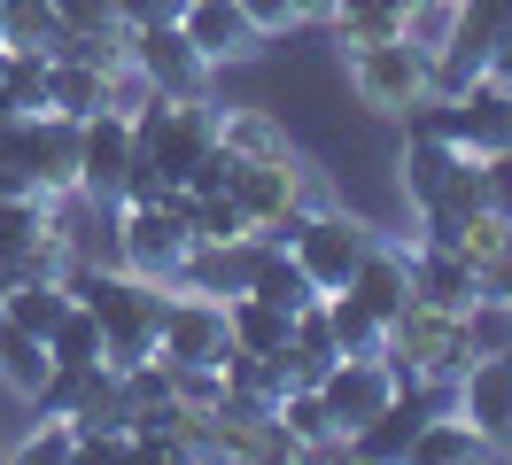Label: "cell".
<instances>
[{
  "instance_id": "21",
  "label": "cell",
  "mask_w": 512,
  "mask_h": 465,
  "mask_svg": "<svg viewBox=\"0 0 512 465\" xmlns=\"http://www.w3.org/2000/svg\"><path fill=\"white\" fill-rule=\"evenodd\" d=\"M225 341L241 357H280L288 349V310L264 295H225Z\"/></svg>"
},
{
  "instance_id": "33",
  "label": "cell",
  "mask_w": 512,
  "mask_h": 465,
  "mask_svg": "<svg viewBox=\"0 0 512 465\" xmlns=\"http://www.w3.org/2000/svg\"><path fill=\"white\" fill-rule=\"evenodd\" d=\"M225 186H233V155L210 148V155H202V163L187 171V186H179V194H225Z\"/></svg>"
},
{
  "instance_id": "26",
  "label": "cell",
  "mask_w": 512,
  "mask_h": 465,
  "mask_svg": "<svg viewBox=\"0 0 512 465\" xmlns=\"http://www.w3.org/2000/svg\"><path fill=\"white\" fill-rule=\"evenodd\" d=\"M241 295H264V303H280L288 318H295L303 303H319V287L303 279V264H295L288 248H272V241H264V256H256V272H249V287H241Z\"/></svg>"
},
{
  "instance_id": "5",
  "label": "cell",
  "mask_w": 512,
  "mask_h": 465,
  "mask_svg": "<svg viewBox=\"0 0 512 465\" xmlns=\"http://www.w3.org/2000/svg\"><path fill=\"white\" fill-rule=\"evenodd\" d=\"M194 248V202L187 194H163V202H117V264L140 279L171 287L179 264Z\"/></svg>"
},
{
  "instance_id": "7",
  "label": "cell",
  "mask_w": 512,
  "mask_h": 465,
  "mask_svg": "<svg viewBox=\"0 0 512 465\" xmlns=\"http://www.w3.org/2000/svg\"><path fill=\"white\" fill-rule=\"evenodd\" d=\"M373 241H381L373 217L342 210V202H319V210L303 217V233L288 241V256L303 264V279H311L319 295H334V287H350V272L373 256Z\"/></svg>"
},
{
  "instance_id": "6",
  "label": "cell",
  "mask_w": 512,
  "mask_h": 465,
  "mask_svg": "<svg viewBox=\"0 0 512 465\" xmlns=\"http://www.w3.org/2000/svg\"><path fill=\"white\" fill-rule=\"evenodd\" d=\"M342 70H350V101H357V109H373V117H404V109H419V101L435 93V55L412 47V39L350 47Z\"/></svg>"
},
{
  "instance_id": "32",
  "label": "cell",
  "mask_w": 512,
  "mask_h": 465,
  "mask_svg": "<svg viewBox=\"0 0 512 465\" xmlns=\"http://www.w3.org/2000/svg\"><path fill=\"white\" fill-rule=\"evenodd\" d=\"M47 8H55V31H70V39H94V31H125L109 0H47Z\"/></svg>"
},
{
  "instance_id": "11",
  "label": "cell",
  "mask_w": 512,
  "mask_h": 465,
  "mask_svg": "<svg viewBox=\"0 0 512 465\" xmlns=\"http://www.w3.org/2000/svg\"><path fill=\"white\" fill-rule=\"evenodd\" d=\"M125 55H132V78L148 93H210V62L194 55V39L179 24H140V31H125Z\"/></svg>"
},
{
  "instance_id": "29",
  "label": "cell",
  "mask_w": 512,
  "mask_h": 465,
  "mask_svg": "<svg viewBox=\"0 0 512 465\" xmlns=\"http://www.w3.org/2000/svg\"><path fill=\"white\" fill-rule=\"evenodd\" d=\"M8 458H24V465L55 458V465H70V458H78V419H63V411H32V427H24V442H8Z\"/></svg>"
},
{
  "instance_id": "39",
  "label": "cell",
  "mask_w": 512,
  "mask_h": 465,
  "mask_svg": "<svg viewBox=\"0 0 512 465\" xmlns=\"http://www.w3.org/2000/svg\"><path fill=\"white\" fill-rule=\"evenodd\" d=\"M505 303H512V295H505Z\"/></svg>"
},
{
  "instance_id": "16",
  "label": "cell",
  "mask_w": 512,
  "mask_h": 465,
  "mask_svg": "<svg viewBox=\"0 0 512 465\" xmlns=\"http://www.w3.org/2000/svg\"><path fill=\"white\" fill-rule=\"evenodd\" d=\"M218 148L233 163H272V155H295V132L264 101H218Z\"/></svg>"
},
{
  "instance_id": "31",
  "label": "cell",
  "mask_w": 512,
  "mask_h": 465,
  "mask_svg": "<svg viewBox=\"0 0 512 465\" xmlns=\"http://www.w3.org/2000/svg\"><path fill=\"white\" fill-rule=\"evenodd\" d=\"M171 403L218 411V403H225V365H171Z\"/></svg>"
},
{
  "instance_id": "34",
  "label": "cell",
  "mask_w": 512,
  "mask_h": 465,
  "mask_svg": "<svg viewBox=\"0 0 512 465\" xmlns=\"http://www.w3.org/2000/svg\"><path fill=\"white\" fill-rule=\"evenodd\" d=\"M109 8H117V24H125V31H140V24H179L187 0H109Z\"/></svg>"
},
{
  "instance_id": "1",
  "label": "cell",
  "mask_w": 512,
  "mask_h": 465,
  "mask_svg": "<svg viewBox=\"0 0 512 465\" xmlns=\"http://www.w3.org/2000/svg\"><path fill=\"white\" fill-rule=\"evenodd\" d=\"M218 148V101L210 93H140L132 101V163H148L163 186H187V171Z\"/></svg>"
},
{
  "instance_id": "36",
  "label": "cell",
  "mask_w": 512,
  "mask_h": 465,
  "mask_svg": "<svg viewBox=\"0 0 512 465\" xmlns=\"http://www.w3.org/2000/svg\"><path fill=\"white\" fill-rule=\"evenodd\" d=\"M0 47H8V24H0Z\"/></svg>"
},
{
  "instance_id": "3",
  "label": "cell",
  "mask_w": 512,
  "mask_h": 465,
  "mask_svg": "<svg viewBox=\"0 0 512 465\" xmlns=\"http://www.w3.org/2000/svg\"><path fill=\"white\" fill-rule=\"evenodd\" d=\"M319 396H326V411L342 419V434H350V450H357V442H373L388 419H404L412 380L396 372L388 349H365V357H334V365H326Z\"/></svg>"
},
{
  "instance_id": "18",
  "label": "cell",
  "mask_w": 512,
  "mask_h": 465,
  "mask_svg": "<svg viewBox=\"0 0 512 465\" xmlns=\"http://www.w3.org/2000/svg\"><path fill=\"white\" fill-rule=\"evenodd\" d=\"M256 256H264V241H256V233H241V241H194L171 287H202V295H241V287H249V272H256Z\"/></svg>"
},
{
  "instance_id": "14",
  "label": "cell",
  "mask_w": 512,
  "mask_h": 465,
  "mask_svg": "<svg viewBox=\"0 0 512 465\" xmlns=\"http://www.w3.org/2000/svg\"><path fill=\"white\" fill-rule=\"evenodd\" d=\"M179 31L194 39V55L210 62V70H233V62L264 55V39H256V24L241 16V0H187V8H179Z\"/></svg>"
},
{
  "instance_id": "9",
  "label": "cell",
  "mask_w": 512,
  "mask_h": 465,
  "mask_svg": "<svg viewBox=\"0 0 512 465\" xmlns=\"http://www.w3.org/2000/svg\"><path fill=\"white\" fill-rule=\"evenodd\" d=\"M450 411L489 442V458L512 450V349H474V365L450 380Z\"/></svg>"
},
{
  "instance_id": "17",
  "label": "cell",
  "mask_w": 512,
  "mask_h": 465,
  "mask_svg": "<svg viewBox=\"0 0 512 465\" xmlns=\"http://www.w3.org/2000/svg\"><path fill=\"white\" fill-rule=\"evenodd\" d=\"M272 427L295 442V458H334V450H350V434H342V419L326 411V396L311 388V380H295V388H280V403H272Z\"/></svg>"
},
{
  "instance_id": "13",
  "label": "cell",
  "mask_w": 512,
  "mask_h": 465,
  "mask_svg": "<svg viewBox=\"0 0 512 465\" xmlns=\"http://www.w3.org/2000/svg\"><path fill=\"white\" fill-rule=\"evenodd\" d=\"M16 148H24V171L39 179V194H78V117L63 109L16 117Z\"/></svg>"
},
{
  "instance_id": "20",
  "label": "cell",
  "mask_w": 512,
  "mask_h": 465,
  "mask_svg": "<svg viewBox=\"0 0 512 465\" xmlns=\"http://www.w3.org/2000/svg\"><path fill=\"white\" fill-rule=\"evenodd\" d=\"M404 458H412V465H474V458H489V442H481L458 411H427V419H412Z\"/></svg>"
},
{
  "instance_id": "15",
  "label": "cell",
  "mask_w": 512,
  "mask_h": 465,
  "mask_svg": "<svg viewBox=\"0 0 512 465\" xmlns=\"http://www.w3.org/2000/svg\"><path fill=\"white\" fill-rule=\"evenodd\" d=\"M404 264H412V303H427V310H474L481 303V279L458 248L404 233Z\"/></svg>"
},
{
  "instance_id": "22",
  "label": "cell",
  "mask_w": 512,
  "mask_h": 465,
  "mask_svg": "<svg viewBox=\"0 0 512 465\" xmlns=\"http://www.w3.org/2000/svg\"><path fill=\"white\" fill-rule=\"evenodd\" d=\"M47 70H55L47 47H8V62H0V117H39L47 109Z\"/></svg>"
},
{
  "instance_id": "37",
  "label": "cell",
  "mask_w": 512,
  "mask_h": 465,
  "mask_svg": "<svg viewBox=\"0 0 512 465\" xmlns=\"http://www.w3.org/2000/svg\"><path fill=\"white\" fill-rule=\"evenodd\" d=\"M0 458H8V442H0Z\"/></svg>"
},
{
  "instance_id": "30",
  "label": "cell",
  "mask_w": 512,
  "mask_h": 465,
  "mask_svg": "<svg viewBox=\"0 0 512 465\" xmlns=\"http://www.w3.org/2000/svg\"><path fill=\"white\" fill-rule=\"evenodd\" d=\"M187 202H194V241H241L249 233V217H241L233 194H187Z\"/></svg>"
},
{
  "instance_id": "35",
  "label": "cell",
  "mask_w": 512,
  "mask_h": 465,
  "mask_svg": "<svg viewBox=\"0 0 512 465\" xmlns=\"http://www.w3.org/2000/svg\"><path fill=\"white\" fill-rule=\"evenodd\" d=\"M388 8H404V16H412V8H419V0H388Z\"/></svg>"
},
{
  "instance_id": "25",
  "label": "cell",
  "mask_w": 512,
  "mask_h": 465,
  "mask_svg": "<svg viewBox=\"0 0 512 465\" xmlns=\"http://www.w3.org/2000/svg\"><path fill=\"white\" fill-rule=\"evenodd\" d=\"M47 372H55V357H47V341H39V334H24V326H8V318H0V388H8V396H24V403H32Z\"/></svg>"
},
{
  "instance_id": "23",
  "label": "cell",
  "mask_w": 512,
  "mask_h": 465,
  "mask_svg": "<svg viewBox=\"0 0 512 465\" xmlns=\"http://www.w3.org/2000/svg\"><path fill=\"white\" fill-rule=\"evenodd\" d=\"M63 310H70V287H63V279H47V272H24L8 295H0V318L24 326V334H39V341H47V326H55Z\"/></svg>"
},
{
  "instance_id": "27",
  "label": "cell",
  "mask_w": 512,
  "mask_h": 465,
  "mask_svg": "<svg viewBox=\"0 0 512 465\" xmlns=\"http://www.w3.org/2000/svg\"><path fill=\"white\" fill-rule=\"evenodd\" d=\"M326 24H334V47L350 55V47H381V39H404V8H388V0H342Z\"/></svg>"
},
{
  "instance_id": "24",
  "label": "cell",
  "mask_w": 512,
  "mask_h": 465,
  "mask_svg": "<svg viewBox=\"0 0 512 465\" xmlns=\"http://www.w3.org/2000/svg\"><path fill=\"white\" fill-rule=\"evenodd\" d=\"M326 326H334V349L342 357H365V349H388V318L373 303H357L350 287H334V295H319Z\"/></svg>"
},
{
  "instance_id": "19",
  "label": "cell",
  "mask_w": 512,
  "mask_h": 465,
  "mask_svg": "<svg viewBox=\"0 0 512 465\" xmlns=\"http://www.w3.org/2000/svg\"><path fill=\"white\" fill-rule=\"evenodd\" d=\"M350 295H357V303H373L381 318H396V310L412 303V264H404V241H388V233H381V241H373V256L350 272Z\"/></svg>"
},
{
  "instance_id": "8",
  "label": "cell",
  "mask_w": 512,
  "mask_h": 465,
  "mask_svg": "<svg viewBox=\"0 0 512 465\" xmlns=\"http://www.w3.org/2000/svg\"><path fill=\"white\" fill-rule=\"evenodd\" d=\"M225 295L202 287H171L163 295V326H156V357L163 365H225Z\"/></svg>"
},
{
  "instance_id": "28",
  "label": "cell",
  "mask_w": 512,
  "mask_h": 465,
  "mask_svg": "<svg viewBox=\"0 0 512 465\" xmlns=\"http://www.w3.org/2000/svg\"><path fill=\"white\" fill-rule=\"evenodd\" d=\"M47 357L55 365H101V318L86 303H70L55 326H47Z\"/></svg>"
},
{
  "instance_id": "12",
  "label": "cell",
  "mask_w": 512,
  "mask_h": 465,
  "mask_svg": "<svg viewBox=\"0 0 512 465\" xmlns=\"http://www.w3.org/2000/svg\"><path fill=\"white\" fill-rule=\"evenodd\" d=\"M132 171V109H94L78 124V194L117 202Z\"/></svg>"
},
{
  "instance_id": "10",
  "label": "cell",
  "mask_w": 512,
  "mask_h": 465,
  "mask_svg": "<svg viewBox=\"0 0 512 465\" xmlns=\"http://www.w3.org/2000/svg\"><path fill=\"white\" fill-rule=\"evenodd\" d=\"M435 109H443V132H450L466 155H497V148H512V86H505V78L474 70V78H466L458 93H443Z\"/></svg>"
},
{
  "instance_id": "38",
  "label": "cell",
  "mask_w": 512,
  "mask_h": 465,
  "mask_svg": "<svg viewBox=\"0 0 512 465\" xmlns=\"http://www.w3.org/2000/svg\"><path fill=\"white\" fill-rule=\"evenodd\" d=\"M450 8H458V0H450Z\"/></svg>"
},
{
  "instance_id": "2",
  "label": "cell",
  "mask_w": 512,
  "mask_h": 465,
  "mask_svg": "<svg viewBox=\"0 0 512 465\" xmlns=\"http://www.w3.org/2000/svg\"><path fill=\"white\" fill-rule=\"evenodd\" d=\"M233 202H241V217H249L256 241L288 248L295 233H303V217L319 210L326 194L311 186V163L303 155H272V163H233V186H225Z\"/></svg>"
},
{
  "instance_id": "4",
  "label": "cell",
  "mask_w": 512,
  "mask_h": 465,
  "mask_svg": "<svg viewBox=\"0 0 512 465\" xmlns=\"http://www.w3.org/2000/svg\"><path fill=\"white\" fill-rule=\"evenodd\" d=\"M388 357L412 388H450L458 372L474 365V326L466 310H427V303H404L388 318Z\"/></svg>"
}]
</instances>
